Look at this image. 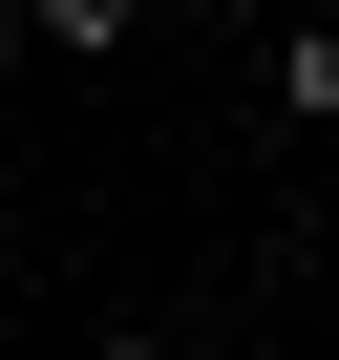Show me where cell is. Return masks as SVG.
Returning <instances> with one entry per match:
<instances>
[{
  "label": "cell",
  "instance_id": "1",
  "mask_svg": "<svg viewBox=\"0 0 339 360\" xmlns=\"http://www.w3.org/2000/svg\"><path fill=\"white\" fill-rule=\"evenodd\" d=\"M22 43H43V64H127V43H148V0H22Z\"/></svg>",
  "mask_w": 339,
  "mask_h": 360
},
{
  "label": "cell",
  "instance_id": "2",
  "mask_svg": "<svg viewBox=\"0 0 339 360\" xmlns=\"http://www.w3.org/2000/svg\"><path fill=\"white\" fill-rule=\"evenodd\" d=\"M276 127H339V0H318V22H276Z\"/></svg>",
  "mask_w": 339,
  "mask_h": 360
},
{
  "label": "cell",
  "instance_id": "4",
  "mask_svg": "<svg viewBox=\"0 0 339 360\" xmlns=\"http://www.w3.org/2000/svg\"><path fill=\"white\" fill-rule=\"evenodd\" d=\"M191 22H255V0H191Z\"/></svg>",
  "mask_w": 339,
  "mask_h": 360
},
{
  "label": "cell",
  "instance_id": "3",
  "mask_svg": "<svg viewBox=\"0 0 339 360\" xmlns=\"http://www.w3.org/2000/svg\"><path fill=\"white\" fill-rule=\"evenodd\" d=\"M85 360H170V339H148V318H106V339H85Z\"/></svg>",
  "mask_w": 339,
  "mask_h": 360
}]
</instances>
